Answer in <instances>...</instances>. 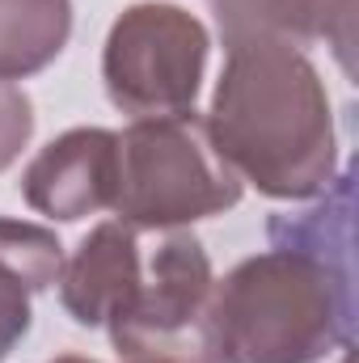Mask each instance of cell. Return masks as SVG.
<instances>
[{"label":"cell","mask_w":359,"mask_h":363,"mask_svg":"<svg viewBox=\"0 0 359 363\" xmlns=\"http://www.w3.org/2000/svg\"><path fill=\"white\" fill-rule=\"evenodd\" d=\"M355 317L351 258L270 245L216 279L224 363H317L347 347Z\"/></svg>","instance_id":"obj_2"},{"label":"cell","mask_w":359,"mask_h":363,"mask_svg":"<svg viewBox=\"0 0 359 363\" xmlns=\"http://www.w3.org/2000/svg\"><path fill=\"white\" fill-rule=\"evenodd\" d=\"M241 203V178L194 110L136 118L118 135V220L170 233Z\"/></svg>","instance_id":"obj_3"},{"label":"cell","mask_w":359,"mask_h":363,"mask_svg":"<svg viewBox=\"0 0 359 363\" xmlns=\"http://www.w3.org/2000/svg\"><path fill=\"white\" fill-rule=\"evenodd\" d=\"M26 203L60 224H77L114 207L118 194V135L106 127H72L55 135L21 174Z\"/></svg>","instance_id":"obj_6"},{"label":"cell","mask_w":359,"mask_h":363,"mask_svg":"<svg viewBox=\"0 0 359 363\" xmlns=\"http://www.w3.org/2000/svg\"><path fill=\"white\" fill-rule=\"evenodd\" d=\"M64 245L51 228L0 216V363L30 334V300L60 283Z\"/></svg>","instance_id":"obj_9"},{"label":"cell","mask_w":359,"mask_h":363,"mask_svg":"<svg viewBox=\"0 0 359 363\" xmlns=\"http://www.w3.org/2000/svg\"><path fill=\"white\" fill-rule=\"evenodd\" d=\"M144 228L106 220L77 245L60 274V300L77 325H106L144 274Z\"/></svg>","instance_id":"obj_7"},{"label":"cell","mask_w":359,"mask_h":363,"mask_svg":"<svg viewBox=\"0 0 359 363\" xmlns=\"http://www.w3.org/2000/svg\"><path fill=\"white\" fill-rule=\"evenodd\" d=\"M72 38V0H0V81H26Z\"/></svg>","instance_id":"obj_10"},{"label":"cell","mask_w":359,"mask_h":363,"mask_svg":"<svg viewBox=\"0 0 359 363\" xmlns=\"http://www.w3.org/2000/svg\"><path fill=\"white\" fill-rule=\"evenodd\" d=\"M207 131L241 182L267 199H313L338 174L334 110L313 60L275 34L224 43Z\"/></svg>","instance_id":"obj_1"},{"label":"cell","mask_w":359,"mask_h":363,"mask_svg":"<svg viewBox=\"0 0 359 363\" xmlns=\"http://www.w3.org/2000/svg\"><path fill=\"white\" fill-rule=\"evenodd\" d=\"M211 38L194 13L178 4H131L114 17L101 47L106 97L136 118L194 110Z\"/></svg>","instance_id":"obj_5"},{"label":"cell","mask_w":359,"mask_h":363,"mask_svg":"<svg viewBox=\"0 0 359 363\" xmlns=\"http://www.w3.org/2000/svg\"><path fill=\"white\" fill-rule=\"evenodd\" d=\"M106 330L123 363H224L203 241L170 228L157 245H144V274Z\"/></svg>","instance_id":"obj_4"},{"label":"cell","mask_w":359,"mask_h":363,"mask_svg":"<svg viewBox=\"0 0 359 363\" xmlns=\"http://www.w3.org/2000/svg\"><path fill=\"white\" fill-rule=\"evenodd\" d=\"M51 363H97V359H85V355H60V359H51Z\"/></svg>","instance_id":"obj_12"},{"label":"cell","mask_w":359,"mask_h":363,"mask_svg":"<svg viewBox=\"0 0 359 363\" xmlns=\"http://www.w3.org/2000/svg\"><path fill=\"white\" fill-rule=\"evenodd\" d=\"M34 135V101L13 81H0V174L26 152Z\"/></svg>","instance_id":"obj_11"},{"label":"cell","mask_w":359,"mask_h":363,"mask_svg":"<svg viewBox=\"0 0 359 363\" xmlns=\"http://www.w3.org/2000/svg\"><path fill=\"white\" fill-rule=\"evenodd\" d=\"M338 363H351V355H343V359H338Z\"/></svg>","instance_id":"obj_13"},{"label":"cell","mask_w":359,"mask_h":363,"mask_svg":"<svg viewBox=\"0 0 359 363\" xmlns=\"http://www.w3.org/2000/svg\"><path fill=\"white\" fill-rule=\"evenodd\" d=\"M220 38L237 43L250 34H275L292 47L326 43L343 72L355 77V21L359 0H211Z\"/></svg>","instance_id":"obj_8"}]
</instances>
